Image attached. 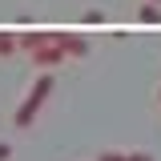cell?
<instances>
[{"label":"cell","instance_id":"cell-1","mask_svg":"<svg viewBox=\"0 0 161 161\" xmlns=\"http://www.w3.org/2000/svg\"><path fill=\"white\" fill-rule=\"evenodd\" d=\"M48 97H53V77L40 73V77L32 80V89H28V97L20 101V109L12 113V125H16V129H28V125L36 121V113L44 109V101H48Z\"/></svg>","mask_w":161,"mask_h":161},{"label":"cell","instance_id":"cell-2","mask_svg":"<svg viewBox=\"0 0 161 161\" xmlns=\"http://www.w3.org/2000/svg\"><path fill=\"white\" fill-rule=\"evenodd\" d=\"M53 44H57L64 57H89V40L73 36V32H53Z\"/></svg>","mask_w":161,"mask_h":161},{"label":"cell","instance_id":"cell-3","mask_svg":"<svg viewBox=\"0 0 161 161\" xmlns=\"http://www.w3.org/2000/svg\"><path fill=\"white\" fill-rule=\"evenodd\" d=\"M60 60H64V53H60L53 40H48V44H40V48H32V64H36V69H57Z\"/></svg>","mask_w":161,"mask_h":161},{"label":"cell","instance_id":"cell-4","mask_svg":"<svg viewBox=\"0 0 161 161\" xmlns=\"http://www.w3.org/2000/svg\"><path fill=\"white\" fill-rule=\"evenodd\" d=\"M48 40H53V32H40V28H28V32H20V36H16V48H28V53H32V48H40V44H48Z\"/></svg>","mask_w":161,"mask_h":161},{"label":"cell","instance_id":"cell-5","mask_svg":"<svg viewBox=\"0 0 161 161\" xmlns=\"http://www.w3.org/2000/svg\"><path fill=\"white\" fill-rule=\"evenodd\" d=\"M137 20H141V24H161V8H157V4H145V8L137 12Z\"/></svg>","mask_w":161,"mask_h":161},{"label":"cell","instance_id":"cell-6","mask_svg":"<svg viewBox=\"0 0 161 161\" xmlns=\"http://www.w3.org/2000/svg\"><path fill=\"white\" fill-rule=\"evenodd\" d=\"M8 53H16V36L12 32H0V57H8Z\"/></svg>","mask_w":161,"mask_h":161},{"label":"cell","instance_id":"cell-7","mask_svg":"<svg viewBox=\"0 0 161 161\" xmlns=\"http://www.w3.org/2000/svg\"><path fill=\"white\" fill-rule=\"evenodd\" d=\"M80 20H85V24H105V12H101V8H89Z\"/></svg>","mask_w":161,"mask_h":161},{"label":"cell","instance_id":"cell-8","mask_svg":"<svg viewBox=\"0 0 161 161\" xmlns=\"http://www.w3.org/2000/svg\"><path fill=\"white\" fill-rule=\"evenodd\" d=\"M97 161H125V153H117V149H105Z\"/></svg>","mask_w":161,"mask_h":161},{"label":"cell","instance_id":"cell-9","mask_svg":"<svg viewBox=\"0 0 161 161\" xmlns=\"http://www.w3.org/2000/svg\"><path fill=\"white\" fill-rule=\"evenodd\" d=\"M125 161H153V153H145V149H137V153H125Z\"/></svg>","mask_w":161,"mask_h":161},{"label":"cell","instance_id":"cell-10","mask_svg":"<svg viewBox=\"0 0 161 161\" xmlns=\"http://www.w3.org/2000/svg\"><path fill=\"white\" fill-rule=\"evenodd\" d=\"M12 157V145H8V141H0V161H8Z\"/></svg>","mask_w":161,"mask_h":161},{"label":"cell","instance_id":"cell-11","mask_svg":"<svg viewBox=\"0 0 161 161\" xmlns=\"http://www.w3.org/2000/svg\"><path fill=\"white\" fill-rule=\"evenodd\" d=\"M149 4H161V0H149Z\"/></svg>","mask_w":161,"mask_h":161},{"label":"cell","instance_id":"cell-12","mask_svg":"<svg viewBox=\"0 0 161 161\" xmlns=\"http://www.w3.org/2000/svg\"><path fill=\"white\" fill-rule=\"evenodd\" d=\"M157 101H161V89H157Z\"/></svg>","mask_w":161,"mask_h":161}]
</instances>
